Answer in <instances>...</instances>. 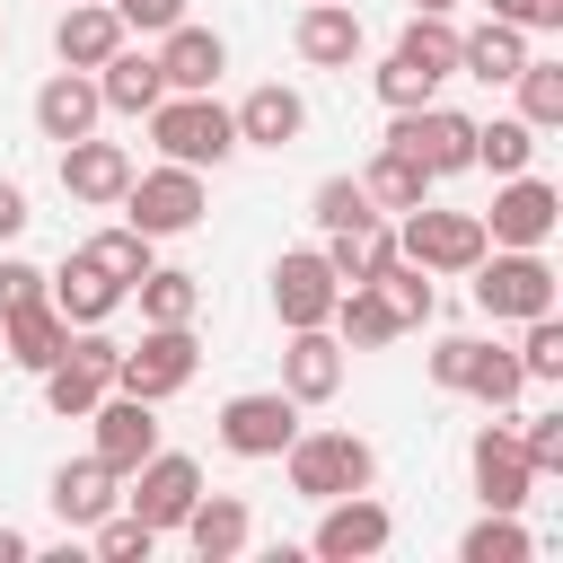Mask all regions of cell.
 <instances>
[{"instance_id":"6da1fadb","label":"cell","mask_w":563,"mask_h":563,"mask_svg":"<svg viewBox=\"0 0 563 563\" xmlns=\"http://www.w3.org/2000/svg\"><path fill=\"white\" fill-rule=\"evenodd\" d=\"M141 123H150L158 158H176V167H229L238 158V123H229V106L211 88H167Z\"/></svg>"},{"instance_id":"7a4b0ae2","label":"cell","mask_w":563,"mask_h":563,"mask_svg":"<svg viewBox=\"0 0 563 563\" xmlns=\"http://www.w3.org/2000/svg\"><path fill=\"white\" fill-rule=\"evenodd\" d=\"M431 387H440V396H475L484 413H510V405L528 396V369H519V352H501L493 334H440V343H431Z\"/></svg>"},{"instance_id":"3957f363","label":"cell","mask_w":563,"mask_h":563,"mask_svg":"<svg viewBox=\"0 0 563 563\" xmlns=\"http://www.w3.org/2000/svg\"><path fill=\"white\" fill-rule=\"evenodd\" d=\"M282 475L299 501H334V493H369L378 484V449L361 431H290Z\"/></svg>"},{"instance_id":"277c9868","label":"cell","mask_w":563,"mask_h":563,"mask_svg":"<svg viewBox=\"0 0 563 563\" xmlns=\"http://www.w3.org/2000/svg\"><path fill=\"white\" fill-rule=\"evenodd\" d=\"M466 290H475V308L493 325H519V317L554 308V264H545V246H484L475 273H466Z\"/></svg>"},{"instance_id":"5b68a950","label":"cell","mask_w":563,"mask_h":563,"mask_svg":"<svg viewBox=\"0 0 563 563\" xmlns=\"http://www.w3.org/2000/svg\"><path fill=\"white\" fill-rule=\"evenodd\" d=\"M141 238H185V229H202V211H211V185H202V167H176V158H158L150 176L132 167V185H123V202H114Z\"/></svg>"},{"instance_id":"8992f818","label":"cell","mask_w":563,"mask_h":563,"mask_svg":"<svg viewBox=\"0 0 563 563\" xmlns=\"http://www.w3.org/2000/svg\"><path fill=\"white\" fill-rule=\"evenodd\" d=\"M484 246H493V238H484V220H475V211H440V202L396 211V255H413L431 282L475 273V255H484Z\"/></svg>"},{"instance_id":"52a82bcc","label":"cell","mask_w":563,"mask_h":563,"mask_svg":"<svg viewBox=\"0 0 563 563\" xmlns=\"http://www.w3.org/2000/svg\"><path fill=\"white\" fill-rule=\"evenodd\" d=\"M194 369H202L194 325H141V343H123V352H114V387H123V396H150V405L185 396V387H194Z\"/></svg>"},{"instance_id":"ba28073f","label":"cell","mask_w":563,"mask_h":563,"mask_svg":"<svg viewBox=\"0 0 563 563\" xmlns=\"http://www.w3.org/2000/svg\"><path fill=\"white\" fill-rule=\"evenodd\" d=\"M387 545H396V510H387L378 493H334V501H317L308 554H325V563H378Z\"/></svg>"},{"instance_id":"9c48e42d","label":"cell","mask_w":563,"mask_h":563,"mask_svg":"<svg viewBox=\"0 0 563 563\" xmlns=\"http://www.w3.org/2000/svg\"><path fill=\"white\" fill-rule=\"evenodd\" d=\"M114 352H123V343H114L106 325H70V352L44 369V405H53L62 422H88V405L114 387Z\"/></svg>"},{"instance_id":"30bf717a","label":"cell","mask_w":563,"mask_h":563,"mask_svg":"<svg viewBox=\"0 0 563 563\" xmlns=\"http://www.w3.org/2000/svg\"><path fill=\"white\" fill-rule=\"evenodd\" d=\"M123 484H132V493H123V510H132L141 528L176 537V528H185V510H194V493H202V466H194L185 449H150Z\"/></svg>"},{"instance_id":"8fae6325","label":"cell","mask_w":563,"mask_h":563,"mask_svg":"<svg viewBox=\"0 0 563 563\" xmlns=\"http://www.w3.org/2000/svg\"><path fill=\"white\" fill-rule=\"evenodd\" d=\"M475 220H484L493 246H545L554 220H563V194L537 167H519V176H493V211H475Z\"/></svg>"},{"instance_id":"7c38bea8","label":"cell","mask_w":563,"mask_h":563,"mask_svg":"<svg viewBox=\"0 0 563 563\" xmlns=\"http://www.w3.org/2000/svg\"><path fill=\"white\" fill-rule=\"evenodd\" d=\"M387 141H396V150H413L431 176H466V167H475V114H457V106H440V97H431V106H413V114H396V123H387Z\"/></svg>"},{"instance_id":"4fadbf2b","label":"cell","mask_w":563,"mask_h":563,"mask_svg":"<svg viewBox=\"0 0 563 563\" xmlns=\"http://www.w3.org/2000/svg\"><path fill=\"white\" fill-rule=\"evenodd\" d=\"M466 475H475V501L484 510H528V493H537V466H528V449H519L510 422H484L466 440Z\"/></svg>"},{"instance_id":"5bb4252c","label":"cell","mask_w":563,"mask_h":563,"mask_svg":"<svg viewBox=\"0 0 563 563\" xmlns=\"http://www.w3.org/2000/svg\"><path fill=\"white\" fill-rule=\"evenodd\" d=\"M334 264H325V246H282L273 255V317H282V334L290 325H325L334 317Z\"/></svg>"},{"instance_id":"9a60e30c","label":"cell","mask_w":563,"mask_h":563,"mask_svg":"<svg viewBox=\"0 0 563 563\" xmlns=\"http://www.w3.org/2000/svg\"><path fill=\"white\" fill-rule=\"evenodd\" d=\"M343 369H352V352L334 325H290V343H282V396L290 405H334Z\"/></svg>"},{"instance_id":"2e32d148","label":"cell","mask_w":563,"mask_h":563,"mask_svg":"<svg viewBox=\"0 0 563 563\" xmlns=\"http://www.w3.org/2000/svg\"><path fill=\"white\" fill-rule=\"evenodd\" d=\"M290 431H299V405H290L282 387H246V396L220 405V449H229V457H282Z\"/></svg>"},{"instance_id":"e0dca14e","label":"cell","mask_w":563,"mask_h":563,"mask_svg":"<svg viewBox=\"0 0 563 563\" xmlns=\"http://www.w3.org/2000/svg\"><path fill=\"white\" fill-rule=\"evenodd\" d=\"M88 431H97L88 449H97L114 475H132V466L158 449V405H150V396H123V387H106V396L88 405Z\"/></svg>"},{"instance_id":"ac0fdd59","label":"cell","mask_w":563,"mask_h":563,"mask_svg":"<svg viewBox=\"0 0 563 563\" xmlns=\"http://www.w3.org/2000/svg\"><path fill=\"white\" fill-rule=\"evenodd\" d=\"M123 185H132V150H123V141H97V132L62 141V194H70V202L114 211V202H123Z\"/></svg>"},{"instance_id":"d6986e66","label":"cell","mask_w":563,"mask_h":563,"mask_svg":"<svg viewBox=\"0 0 563 563\" xmlns=\"http://www.w3.org/2000/svg\"><path fill=\"white\" fill-rule=\"evenodd\" d=\"M44 501H53L62 528H97L106 510H123V475L88 449V457H62V466H53V493H44Z\"/></svg>"},{"instance_id":"ffe728a7","label":"cell","mask_w":563,"mask_h":563,"mask_svg":"<svg viewBox=\"0 0 563 563\" xmlns=\"http://www.w3.org/2000/svg\"><path fill=\"white\" fill-rule=\"evenodd\" d=\"M229 123H238V150H290L308 132V97L282 88V79H264V88H246L229 106Z\"/></svg>"},{"instance_id":"44dd1931","label":"cell","mask_w":563,"mask_h":563,"mask_svg":"<svg viewBox=\"0 0 563 563\" xmlns=\"http://www.w3.org/2000/svg\"><path fill=\"white\" fill-rule=\"evenodd\" d=\"M62 352H70V317H62L53 299H26V308H9V317H0V361H9V369L44 378Z\"/></svg>"},{"instance_id":"7402d4cb","label":"cell","mask_w":563,"mask_h":563,"mask_svg":"<svg viewBox=\"0 0 563 563\" xmlns=\"http://www.w3.org/2000/svg\"><path fill=\"white\" fill-rule=\"evenodd\" d=\"M290 44H299L308 70H352L361 62V9L352 0H308L299 26H290Z\"/></svg>"},{"instance_id":"603a6c76","label":"cell","mask_w":563,"mask_h":563,"mask_svg":"<svg viewBox=\"0 0 563 563\" xmlns=\"http://www.w3.org/2000/svg\"><path fill=\"white\" fill-rule=\"evenodd\" d=\"M106 123V97H97V70H53L44 88H35V132L62 150V141H79V132H97Z\"/></svg>"},{"instance_id":"cb8c5ba5","label":"cell","mask_w":563,"mask_h":563,"mask_svg":"<svg viewBox=\"0 0 563 563\" xmlns=\"http://www.w3.org/2000/svg\"><path fill=\"white\" fill-rule=\"evenodd\" d=\"M202 563H238L246 554V537H255V510L238 501V493H194V510H185V528H176Z\"/></svg>"},{"instance_id":"d4e9b609","label":"cell","mask_w":563,"mask_h":563,"mask_svg":"<svg viewBox=\"0 0 563 563\" xmlns=\"http://www.w3.org/2000/svg\"><path fill=\"white\" fill-rule=\"evenodd\" d=\"M44 299H53L70 325H106V317L123 308V282H114V273H97L88 255H62V264L44 273Z\"/></svg>"},{"instance_id":"484cf974","label":"cell","mask_w":563,"mask_h":563,"mask_svg":"<svg viewBox=\"0 0 563 563\" xmlns=\"http://www.w3.org/2000/svg\"><path fill=\"white\" fill-rule=\"evenodd\" d=\"M114 44H132V35H123V18H114L106 0H70V9L53 18V53H62V70H97Z\"/></svg>"},{"instance_id":"4316f807","label":"cell","mask_w":563,"mask_h":563,"mask_svg":"<svg viewBox=\"0 0 563 563\" xmlns=\"http://www.w3.org/2000/svg\"><path fill=\"white\" fill-rule=\"evenodd\" d=\"M220 70H229V44H220L211 26L176 18V26L158 35V79H167V88H220Z\"/></svg>"},{"instance_id":"83f0119b","label":"cell","mask_w":563,"mask_h":563,"mask_svg":"<svg viewBox=\"0 0 563 563\" xmlns=\"http://www.w3.org/2000/svg\"><path fill=\"white\" fill-rule=\"evenodd\" d=\"M431 185H440V176H431L413 150H396V141H378L369 167H361V194H369V211H387V220L413 211V202H431Z\"/></svg>"},{"instance_id":"f1b7e54d","label":"cell","mask_w":563,"mask_h":563,"mask_svg":"<svg viewBox=\"0 0 563 563\" xmlns=\"http://www.w3.org/2000/svg\"><path fill=\"white\" fill-rule=\"evenodd\" d=\"M97 97H106V114H150V106L167 97V79H158V53H141V44H114V53L97 62Z\"/></svg>"},{"instance_id":"f546056e","label":"cell","mask_w":563,"mask_h":563,"mask_svg":"<svg viewBox=\"0 0 563 563\" xmlns=\"http://www.w3.org/2000/svg\"><path fill=\"white\" fill-rule=\"evenodd\" d=\"M325 325L343 334V352H378V343H396V334H405V317L387 308V290H378V282H343Z\"/></svg>"},{"instance_id":"4dcf8cb0","label":"cell","mask_w":563,"mask_h":563,"mask_svg":"<svg viewBox=\"0 0 563 563\" xmlns=\"http://www.w3.org/2000/svg\"><path fill=\"white\" fill-rule=\"evenodd\" d=\"M519 62H528V35H519V26H501V18H484V26H466V35H457V79L510 88V79H519Z\"/></svg>"},{"instance_id":"1f68e13d","label":"cell","mask_w":563,"mask_h":563,"mask_svg":"<svg viewBox=\"0 0 563 563\" xmlns=\"http://www.w3.org/2000/svg\"><path fill=\"white\" fill-rule=\"evenodd\" d=\"M387 255H396V220H387V211H361L352 229H325V264H334V282H378Z\"/></svg>"},{"instance_id":"d6a6232c","label":"cell","mask_w":563,"mask_h":563,"mask_svg":"<svg viewBox=\"0 0 563 563\" xmlns=\"http://www.w3.org/2000/svg\"><path fill=\"white\" fill-rule=\"evenodd\" d=\"M132 299H141V325H194V308H202V273H185V264H150V273L132 282Z\"/></svg>"},{"instance_id":"836d02e7","label":"cell","mask_w":563,"mask_h":563,"mask_svg":"<svg viewBox=\"0 0 563 563\" xmlns=\"http://www.w3.org/2000/svg\"><path fill=\"white\" fill-rule=\"evenodd\" d=\"M510 88H519V123H528V132H563V62L528 53Z\"/></svg>"},{"instance_id":"e575fe53","label":"cell","mask_w":563,"mask_h":563,"mask_svg":"<svg viewBox=\"0 0 563 563\" xmlns=\"http://www.w3.org/2000/svg\"><path fill=\"white\" fill-rule=\"evenodd\" d=\"M150 246H158V238H141V229H132V220H114V229H97V238H88V246H79V255H88V264H97V273H114V282H123V299H132V282H141V273H150V264H158V255H150Z\"/></svg>"},{"instance_id":"d590c367","label":"cell","mask_w":563,"mask_h":563,"mask_svg":"<svg viewBox=\"0 0 563 563\" xmlns=\"http://www.w3.org/2000/svg\"><path fill=\"white\" fill-rule=\"evenodd\" d=\"M528 554H537V537L519 528V510H484L457 537V563H528Z\"/></svg>"},{"instance_id":"8d00e7d4","label":"cell","mask_w":563,"mask_h":563,"mask_svg":"<svg viewBox=\"0 0 563 563\" xmlns=\"http://www.w3.org/2000/svg\"><path fill=\"white\" fill-rule=\"evenodd\" d=\"M396 53H405L413 70H431V79H457V26H449V18H431V9H413V18H405Z\"/></svg>"},{"instance_id":"74e56055","label":"cell","mask_w":563,"mask_h":563,"mask_svg":"<svg viewBox=\"0 0 563 563\" xmlns=\"http://www.w3.org/2000/svg\"><path fill=\"white\" fill-rule=\"evenodd\" d=\"M475 167H493V176H519V167H537V132H528L519 114H493V123H475Z\"/></svg>"},{"instance_id":"f35d334b","label":"cell","mask_w":563,"mask_h":563,"mask_svg":"<svg viewBox=\"0 0 563 563\" xmlns=\"http://www.w3.org/2000/svg\"><path fill=\"white\" fill-rule=\"evenodd\" d=\"M378 290H387V308L405 317V334L431 325V308H440V290H431V273H422L413 255H387V264H378Z\"/></svg>"},{"instance_id":"ab89813d","label":"cell","mask_w":563,"mask_h":563,"mask_svg":"<svg viewBox=\"0 0 563 563\" xmlns=\"http://www.w3.org/2000/svg\"><path fill=\"white\" fill-rule=\"evenodd\" d=\"M79 537H88V554H97V563H150V554H158V528H141L132 510H106V519H97V528H79Z\"/></svg>"},{"instance_id":"60d3db41","label":"cell","mask_w":563,"mask_h":563,"mask_svg":"<svg viewBox=\"0 0 563 563\" xmlns=\"http://www.w3.org/2000/svg\"><path fill=\"white\" fill-rule=\"evenodd\" d=\"M369 79H378V106H387V114H413V106H431V97H440V79H431V70H413L405 53H387Z\"/></svg>"},{"instance_id":"b9f144b4","label":"cell","mask_w":563,"mask_h":563,"mask_svg":"<svg viewBox=\"0 0 563 563\" xmlns=\"http://www.w3.org/2000/svg\"><path fill=\"white\" fill-rule=\"evenodd\" d=\"M519 369H528L537 387L563 378V325H554V308H545V317H519Z\"/></svg>"},{"instance_id":"7bdbcfd3","label":"cell","mask_w":563,"mask_h":563,"mask_svg":"<svg viewBox=\"0 0 563 563\" xmlns=\"http://www.w3.org/2000/svg\"><path fill=\"white\" fill-rule=\"evenodd\" d=\"M361 211H369V194H361V176H325V185L308 194V220H317V229H352Z\"/></svg>"},{"instance_id":"ee69618b","label":"cell","mask_w":563,"mask_h":563,"mask_svg":"<svg viewBox=\"0 0 563 563\" xmlns=\"http://www.w3.org/2000/svg\"><path fill=\"white\" fill-rule=\"evenodd\" d=\"M510 431H519V449H528L537 484H545V475H563V413H519Z\"/></svg>"},{"instance_id":"f6af8a7d","label":"cell","mask_w":563,"mask_h":563,"mask_svg":"<svg viewBox=\"0 0 563 563\" xmlns=\"http://www.w3.org/2000/svg\"><path fill=\"white\" fill-rule=\"evenodd\" d=\"M106 9L123 18V35H167L185 18V0H106Z\"/></svg>"},{"instance_id":"bcb514c9","label":"cell","mask_w":563,"mask_h":563,"mask_svg":"<svg viewBox=\"0 0 563 563\" xmlns=\"http://www.w3.org/2000/svg\"><path fill=\"white\" fill-rule=\"evenodd\" d=\"M501 26H519V35H554L563 26V0H484Z\"/></svg>"},{"instance_id":"7dc6e473","label":"cell","mask_w":563,"mask_h":563,"mask_svg":"<svg viewBox=\"0 0 563 563\" xmlns=\"http://www.w3.org/2000/svg\"><path fill=\"white\" fill-rule=\"evenodd\" d=\"M26 299H44V264L0 255V317H9V308H26Z\"/></svg>"},{"instance_id":"c3c4849f","label":"cell","mask_w":563,"mask_h":563,"mask_svg":"<svg viewBox=\"0 0 563 563\" xmlns=\"http://www.w3.org/2000/svg\"><path fill=\"white\" fill-rule=\"evenodd\" d=\"M26 220H35V211H26V185H18V176H0V246H9Z\"/></svg>"},{"instance_id":"681fc988","label":"cell","mask_w":563,"mask_h":563,"mask_svg":"<svg viewBox=\"0 0 563 563\" xmlns=\"http://www.w3.org/2000/svg\"><path fill=\"white\" fill-rule=\"evenodd\" d=\"M26 554H35V537L26 528H0V563H26Z\"/></svg>"},{"instance_id":"f907efd6","label":"cell","mask_w":563,"mask_h":563,"mask_svg":"<svg viewBox=\"0 0 563 563\" xmlns=\"http://www.w3.org/2000/svg\"><path fill=\"white\" fill-rule=\"evenodd\" d=\"M413 9H431V18H449V9H457V0H413Z\"/></svg>"}]
</instances>
